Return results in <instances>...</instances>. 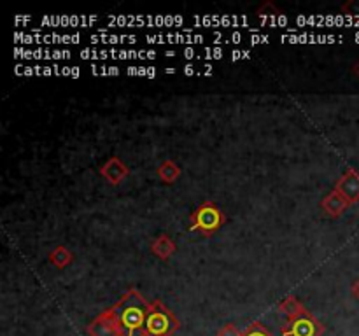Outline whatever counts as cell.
<instances>
[{
    "instance_id": "obj_1",
    "label": "cell",
    "mask_w": 359,
    "mask_h": 336,
    "mask_svg": "<svg viewBox=\"0 0 359 336\" xmlns=\"http://www.w3.org/2000/svg\"><path fill=\"white\" fill-rule=\"evenodd\" d=\"M149 304V301L135 287L128 289L119 298L112 310L118 318L123 336H146L144 335V326H146Z\"/></svg>"
},
{
    "instance_id": "obj_2",
    "label": "cell",
    "mask_w": 359,
    "mask_h": 336,
    "mask_svg": "<svg viewBox=\"0 0 359 336\" xmlns=\"http://www.w3.org/2000/svg\"><path fill=\"white\" fill-rule=\"evenodd\" d=\"M226 223V216L212 200H203L191 214H189V231L202 237L210 238L216 234Z\"/></svg>"
},
{
    "instance_id": "obj_3",
    "label": "cell",
    "mask_w": 359,
    "mask_h": 336,
    "mask_svg": "<svg viewBox=\"0 0 359 336\" xmlns=\"http://www.w3.org/2000/svg\"><path fill=\"white\" fill-rule=\"evenodd\" d=\"M181 328V322L175 317L174 312L161 300L151 301L147 310L144 335L146 336H172Z\"/></svg>"
},
{
    "instance_id": "obj_4",
    "label": "cell",
    "mask_w": 359,
    "mask_h": 336,
    "mask_svg": "<svg viewBox=\"0 0 359 336\" xmlns=\"http://www.w3.org/2000/svg\"><path fill=\"white\" fill-rule=\"evenodd\" d=\"M325 331V326L309 310L298 317L287 318L286 324L283 326V336H323Z\"/></svg>"
},
{
    "instance_id": "obj_5",
    "label": "cell",
    "mask_w": 359,
    "mask_h": 336,
    "mask_svg": "<svg viewBox=\"0 0 359 336\" xmlns=\"http://www.w3.org/2000/svg\"><path fill=\"white\" fill-rule=\"evenodd\" d=\"M86 332L90 336H123L112 307L100 312V314L86 326Z\"/></svg>"
},
{
    "instance_id": "obj_6",
    "label": "cell",
    "mask_w": 359,
    "mask_h": 336,
    "mask_svg": "<svg viewBox=\"0 0 359 336\" xmlns=\"http://www.w3.org/2000/svg\"><path fill=\"white\" fill-rule=\"evenodd\" d=\"M351 205L359 202V172L356 168H347L339 181L335 182V188Z\"/></svg>"
},
{
    "instance_id": "obj_7",
    "label": "cell",
    "mask_w": 359,
    "mask_h": 336,
    "mask_svg": "<svg viewBox=\"0 0 359 336\" xmlns=\"http://www.w3.org/2000/svg\"><path fill=\"white\" fill-rule=\"evenodd\" d=\"M100 175L112 186H119L130 175V168L119 156H111L100 167Z\"/></svg>"
},
{
    "instance_id": "obj_8",
    "label": "cell",
    "mask_w": 359,
    "mask_h": 336,
    "mask_svg": "<svg viewBox=\"0 0 359 336\" xmlns=\"http://www.w3.org/2000/svg\"><path fill=\"white\" fill-rule=\"evenodd\" d=\"M319 205H321V210L326 214V216L332 217V219H337V217H340L346 214V210L349 209L351 203L347 202V200L344 198V196L340 195L337 189H332V191H330L328 195L321 200V203H319Z\"/></svg>"
},
{
    "instance_id": "obj_9",
    "label": "cell",
    "mask_w": 359,
    "mask_h": 336,
    "mask_svg": "<svg viewBox=\"0 0 359 336\" xmlns=\"http://www.w3.org/2000/svg\"><path fill=\"white\" fill-rule=\"evenodd\" d=\"M151 252H153L158 259H161V261H167V259H170L172 255L177 252V244L174 241V238H170L168 234L163 233L151 241Z\"/></svg>"
},
{
    "instance_id": "obj_10",
    "label": "cell",
    "mask_w": 359,
    "mask_h": 336,
    "mask_svg": "<svg viewBox=\"0 0 359 336\" xmlns=\"http://www.w3.org/2000/svg\"><path fill=\"white\" fill-rule=\"evenodd\" d=\"M182 170L174 160H163L156 168V175L160 177L161 182L165 184H174L179 177H181Z\"/></svg>"
},
{
    "instance_id": "obj_11",
    "label": "cell",
    "mask_w": 359,
    "mask_h": 336,
    "mask_svg": "<svg viewBox=\"0 0 359 336\" xmlns=\"http://www.w3.org/2000/svg\"><path fill=\"white\" fill-rule=\"evenodd\" d=\"M277 310H279V314L286 315L287 318H293V317H298V315L305 314L307 308H305V304L302 303L297 296L290 294V296H286L279 304H277Z\"/></svg>"
},
{
    "instance_id": "obj_12",
    "label": "cell",
    "mask_w": 359,
    "mask_h": 336,
    "mask_svg": "<svg viewBox=\"0 0 359 336\" xmlns=\"http://www.w3.org/2000/svg\"><path fill=\"white\" fill-rule=\"evenodd\" d=\"M74 261V254L70 252V248H67L65 245H58V247L53 248L51 252L48 254V262L53 265L55 268L63 270Z\"/></svg>"
},
{
    "instance_id": "obj_13",
    "label": "cell",
    "mask_w": 359,
    "mask_h": 336,
    "mask_svg": "<svg viewBox=\"0 0 359 336\" xmlns=\"http://www.w3.org/2000/svg\"><path fill=\"white\" fill-rule=\"evenodd\" d=\"M256 14H258L259 18H266V16H280L283 14V10L279 9V7L276 6V2H272V0H266V2H263L262 6L256 9Z\"/></svg>"
},
{
    "instance_id": "obj_14",
    "label": "cell",
    "mask_w": 359,
    "mask_h": 336,
    "mask_svg": "<svg viewBox=\"0 0 359 336\" xmlns=\"http://www.w3.org/2000/svg\"><path fill=\"white\" fill-rule=\"evenodd\" d=\"M242 336H273L270 329H266L262 322H251L248 328L244 329Z\"/></svg>"
},
{
    "instance_id": "obj_15",
    "label": "cell",
    "mask_w": 359,
    "mask_h": 336,
    "mask_svg": "<svg viewBox=\"0 0 359 336\" xmlns=\"http://www.w3.org/2000/svg\"><path fill=\"white\" fill-rule=\"evenodd\" d=\"M242 332L244 331H241L233 322H228V324H224L223 328L217 331L216 336H242Z\"/></svg>"
},
{
    "instance_id": "obj_16",
    "label": "cell",
    "mask_w": 359,
    "mask_h": 336,
    "mask_svg": "<svg viewBox=\"0 0 359 336\" xmlns=\"http://www.w3.org/2000/svg\"><path fill=\"white\" fill-rule=\"evenodd\" d=\"M340 10L344 14H351V16H359V0H347L346 4H342Z\"/></svg>"
},
{
    "instance_id": "obj_17",
    "label": "cell",
    "mask_w": 359,
    "mask_h": 336,
    "mask_svg": "<svg viewBox=\"0 0 359 336\" xmlns=\"http://www.w3.org/2000/svg\"><path fill=\"white\" fill-rule=\"evenodd\" d=\"M351 293H353V296L359 301V279H356L353 284H351Z\"/></svg>"
},
{
    "instance_id": "obj_18",
    "label": "cell",
    "mask_w": 359,
    "mask_h": 336,
    "mask_svg": "<svg viewBox=\"0 0 359 336\" xmlns=\"http://www.w3.org/2000/svg\"><path fill=\"white\" fill-rule=\"evenodd\" d=\"M351 72H353V76L356 77V79H359V58L353 63V66H351Z\"/></svg>"
}]
</instances>
